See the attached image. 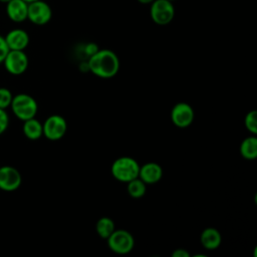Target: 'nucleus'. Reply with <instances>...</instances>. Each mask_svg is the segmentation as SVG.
Listing matches in <instances>:
<instances>
[{"label":"nucleus","mask_w":257,"mask_h":257,"mask_svg":"<svg viewBox=\"0 0 257 257\" xmlns=\"http://www.w3.org/2000/svg\"><path fill=\"white\" fill-rule=\"evenodd\" d=\"M87 68L92 74L100 78H110L119 70V59L112 50L98 49L89 56Z\"/></svg>","instance_id":"f257e3e1"},{"label":"nucleus","mask_w":257,"mask_h":257,"mask_svg":"<svg viewBox=\"0 0 257 257\" xmlns=\"http://www.w3.org/2000/svg\"><path fill=\"white\" fill-rule=\"evenodd\" d=\"M112 177L122 183H127L131 180L139 177L140 165L132 157H119L115 159L110 168Z\"/></svg>","instance_id":"f03ea898"},{"label":"nucleus","mask_w":257,"mask_h":257,"mask_svg":"<svg viewBox=\"0 0 257 257\" xmlns=\"http://www.w3.org/2000/svg\"><path fill=\"white\" fill-rule=\"evenodd\" d=\"M10 106L16 117L23 121L35 117L38 110L36 100L26 93H19L13 96Z\"/></svg>","instance_id":"7ed1b4c3"},{"label":"nucleus","mask_w":257,"mask_h":257,"mask_svg":"<svg viewBox=\"0 0 257 257\" xmlns=\"http://www.w3.org/2000/svg\"><path fill=\"white\" fill-rule=\"evenodd\" d=\"M106 240L108 248L120 255L130 253L135 246V239L132 233L124 229H114Z\"/></svg>","instance_id":"20e7f679"},{"label":"nucleus","mask_w":257,"mask_h":257,"mask_svg":"<svg viewBox=\"0 0 257 257\" xmlns=\"http://www.w3.org/2000/svg\"><path fill=\"white\" fill-rule=\"evenodd\" d=\"M150 16L156 24L167 25L175 17V6L170 0H154L150 6Z\"/></svg>","instance_id":"39448f33"},{"label":"nucleus","mask_w":257,"mask_h":257,"mask_svg":"<svg viewBox=\"0 0 257 257\" xmlns=\"http://www.w3.org/2000/svg\"><path fill=\"white\" fill-rule=\"evenodd\" d=\"M43 136L50 141H58L64 137L67 131L65 118L59 114L48 116L42 123Z\"/></svg>","instance_id":"423d86ee"},{"label":"nucleus","mask_w":257,"mask_h":257,"mask_svg":"<svg viewBox=\"0 0 257 257\" xmlns=\"http://www.w3.org/2000/svg\"><path fill=\"white\" fill-rule=\"evenodd\" d=\"M52 17V10L49 4L43 0H36L28 3L27 19L35 25H45Z\"/></svg>","instance_id":"0eeeda50"},{"label":"nucleus","mask_w":257,"mask_h":257,"mask_svg":"<svg viewBox=\"0 0 257 257\" xmlns=\"http://www.w3.org/2000/svg\"><path fill=\"white\" fill-rule=\"evenodd\" d=\"M3 63L10 74L20 75L26 71L29 61L24 50H9Z\"/></svg>","instance_id":"6e6552de"},{"label":"nucleus","mask_w":257,"mask_h":257,"mask_svg":"<svg viewBox=\"0 0 257 257\" xmlns=\"http://www.w3.org/2000/svg\"><path fill=\"white\" fill-rule=\"evenodd\" d=\"M194 109L187 102H178L173 106L171 110L172 122L180 128H185L191 125L194 121Z\"/></svg>","instance_id":"1a4fd4ad"},{"label":"nucleus","mask_w":257,"mask_h":257,"mask_svg":"<svg viewBox=\"0 0 257 257\" xmlns=\"http://www.w3.org/2000/svg\"><path fill=\"white\" fill-rule=\"evenodd\" d=\"M22 183L20 172L11 166L0 167V189L6 192L17 190Z\"/></svg>","instance_id":"9d476101"},{"label":"nucleus","mask_w":257,"mask_h":257,"mask_svg":"<svg viewBox=\"0 0 257 257\" xmlns=\"http://www.w3.org/2000/svg\"><path fill=\"white\" fill-rule=\"evenodd\" d=\"M4 38L9 50H24L29 44L28 33L20 28L10 30Z\"/></svg>","instance_id":"9b49d317"},{"label":"nucleus","mask_w":257,"mask_h":257,"mask_svg":"<svg viewBox=\"0 0 257 257\" xmlns=\"http://www.w3.org/2000/svg\"><path fill=\"white\" fill-rule=\"evenodd\" d=\"M162 177L163 169L158 163L149 162L143 166H140L139 178L147 185H153L158 183L162 179Z\"/></svg>","instance_id":"f8f14e48"},{"label":"nucleus","mask_w":257,"mask_h":257,"mask_svg":"<svg viewBox=\"0 0 257 257\" xmlns=\"http://www.w3.org/2000/svg\"><path fill=\"white\" fill-rule=\"evenodd\" d=\"M28 3L24 0H10L6 3V13L8 18L16 23L27 20Z\"/></svg>","instance_id":"ddd939ff"},{"label":"nucleus","mask_w":257,"mask_h":257,"mask_svg":"<svg viewBox=\"0 0 257 257\" xmlns=\"http://www.w3.org/2000/svg\"><path fill=\"white\" fill-rule=\"evenodd\" d=\"M200 242L205 249L215 250L219 248L222 242V236L216 228H206L200 235Z\"/></svg>","instance_id":"4468645a"},{"label":"nucleus","mask_w":257,"mask_h":257,"mask_svg":"<svg viewBox=\"0 0 257 257\" xmlns=\"http://www.w3.org/2000/svg\"><path fill=\"white\" fill-rule=\"evenodd\" d=\"M23 134L27 139L31 141H36L40 139L43 136L42 123L35 117L24 120Z\"/></svg>","instance_id":"2eb2a0df"},{"label":"nucleus","mask_w":257,"mask_h":257,"mask_svg":"<svg viewBox=\"0 0 257 257\" xmlns=\"http://www.w3.org/2000/svg\"><path fill=\"white\" fill-rule=\"evenodd\" d=\"M240 155L246 160H255L257 157V138L255 136L244 139L239 148Z\"/></svg>","instance_id":"dca6fc26"},{"label":"nucleus","mask_w":257,"mask_h":257,"mask_svg":"<svg viewBox=\"0 0 257 257\" xmlns=\"http://www.w3.org/2000/svg\"><path fill=\"white\" fill-rule=\"evenodd\" d=\"M114 222L109 217H101L96 221L95 230L98 236L102 239H107L108 236L114 231Z\"/></svg>","instance_id":"f3484780"},{"label":"nucleus","mask_w":257,"mask_h":257,"mask_svg":"<svg viewBox=\"0 0 257 257\" xmlns=\"http://www.w3.org/2000/svg\"><path fill=\"white\" fill-rule=\"evenodd\" d=\"M126 184V191L132 198L139 199L145 196L147 192V184L144 181H142L139 177L131 180Z\"/></svg>","instance_id":"a211bd4d"},{"label":"nucleus","mask_w":257,"mask_h":257,"mask_svg":"<svg viewBox=\"0 0 257 257\" xmlns=\"http://www.w3.org/2000/svg\"><path fill=\"white\" fill-rule=\"evenodd\" d=\"M244 124L249 133H251L253 136L257 135V111L255 109H252L246 113Z\"/></svg>","instance_id":"6ab92c4d"},{"label":"nucleus","mask_w":257,"mask_h":257,"mask_svg":"<svg viewBox=\"0 0 257 257\" xmlns=\"http://www.w3.org/2000/svg\"><path fill=\"white\" fill-rule=\"evenodd\" d=\"M12 98L13 95L8 88L0 87V108L5 109L8 106H10Z\"/></svg>","instance_id":"aec40b11"},{"label":"nucleus","mask_w":257,"mask_h":257,"mask_svg":"<svg viewBox=\"0 0 257 257\" xmlns=\"http://www.w3.org/2000/svg\"><path fill=\"white\" fill-rule=\"evenodd\" d=\"M9 116L5 109L0 108V135H2L8 127Z\"/></svg>","instance_id":"412c9836"},{"label":"nucleus","mask_w":257,"mask_h":257,"mask_svg":"<svg viewBox=\"0 0 257 257\" xmlns=\"http://www.w3.org/2000/svg\"><path fill=\"white\" fill-rule=\"evenodd\" d=\"M8 51H9V48L7 46L5 38H4V36L0 35V64L3 63Z\"/></svg>","instance_id":"4be33fe9"},{"label":"nucleus","mask_w":257,"mask_h":257,"mask_svg":"<svg viewBox=\"0 0 257 257\" xmlns=\"http://www.w3.org/2000/svg\"><path fill=\"white\" fill-rule=\"evenodd\" d=\"M97 50H98V47L94 43H88V44H86V46L84 48V52L86 55H88V57L91 56L92 54H94Z\"/></svg>","instance_id":"5701e85b"},{"label":"nucleus","mask_w":257,"mask_h":257,"mask_svg":"<svg viewBox=\"0 0 257 257\" xmlns=\"http://www.w3.org/2000/svg\"><path fill=\"white\" fill-rule=\"evenodd\" d=\"M172 257H190V253L183 248H179L173 251Z\"/></svg>","instance_id":"b1692460"},{"label":"nucleus","mask_w":257,"mask_h":257,"mask_svg":"<svg viewBox=\"0 0 257 257\" xmlns=\"http://www.w3.org/2000/svg\"><path fill=\"white\" fill-rule=\"evenodd\" d=\"M141 4H151L154 0H137Z\"/></svg>","instance_id":"393cba45"},{"label":"nucleus","mask_w":257,"mask_h":257,"mask_svg":"<svg viewBox=\"0 0 257 257\" xmlns=\"http://www.w3.org/2000/svg\"><path fill=\"white\" fill-rule=\"evenodd\" d=\"M10 0H0V2H2V3H4V4H6L7 2H9Z\"/></svg>","instance_id":"a878e982"},{"label":"nucleus","mask_w":257,"mask_h":257,"mask_svg":"<svg viewBox=\"0 0 257 257\" xmlns=\"http://www.w3.org/2000/svg\"><path fill=\"white\" fill-rule=\"evenodd\" d=\"M25 2H27V3H30V2H33V1H36V0H24Z\"/></svg>","instance_id":"bb28decb"},{"label":"nucleus","mask_w":257,"mask_h":257,"mask_svg":"<svg viewBox=\"0 0 257 257\" xmlns=\"http://www.w3.org/2000/svg\"><path fill=\"white\" fill-rule=\"evenodd\" d=\"M170 1H172V2H173V1H175V0H170Z\"/></svg>","instance_id":"cd10ccee"}]
</instances>
